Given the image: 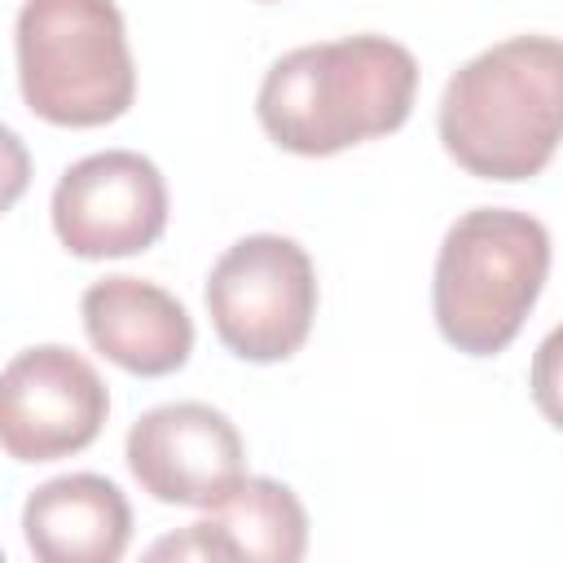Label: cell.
<instances>
[{"mask_svg":"<svg viewBox=\"0 0 563 563\" xmlns=\"http://www.w3.org/2000/svg\"><path fill=\"white\" fill-rule=\"evenodd\" d=\"M418 92V62L387 35H343L282 53L255 97L260 128L290 154L325 158L396 132Z\"/></svg>","mask_w":563,"mask_h":563,"instance_id":"6da1fadb","label":"cell"},{"mask_svg":"<svg viewBox=\"0 0 563 563\" xmlns=\"http://www.w3.org/2000/svg\"><path fill=\"white\" fill-rule=\"evenodd\" d=\"M53 229L79 260L136 255L167 229V180L136 150L88 154L53 189Z\"/></svg>","mask_w":563,"mask_h":563,"instance_id":"52a82bcc","label":"cell"},{"mask_svg":"<svg viewBox=\"0 0 563 563\" xmlns=\"http://www.w3.org/2000/svg\"><path fill=\"white\" fill-rule=\"evenodd\" d=\"M18 88L31 114L57 128H101L128 114L136 66L114 0H22Z\"/></svg>","mask_w":563,"mask_h":563,"instance_id":"277c9868","label":"cell"},{"mask_svg":"<svg viewBox=\"0 0 563 563\" xmlns=\"http://www.w3.org/2000/svg\"><path fill=\"white\" fill-rule=\"evenodd\" d=\"M308 550V510L282 479L242 475L198 523L154 545V559H255L295 563Z\"/></svg>","mask_w":563,"mask_h":563,"instance_id":"30bf717a","label":"cell"},{"mask_svg":"<svg viewBox=\"0 0 563 563\" xmlns=\"http://www.w3.org/2000/svg\"><path fill=\"white\" fill-rule=\"evenodd\" d=\"M550 277V229L510 207L457 216L440 242L431 312L466 356H497L528 321Z\"/></svg>","mask_w":563,"mask_h":563,"instance_id":"3957f363","label":"cell"},{"mask_svg":"<svg viewBox=\"0 0 563 563\" xmlns=\"http://www.w3.org/2000/svg\"><path fill=\"white\" fill-rule=\"evenodd\" d=\"M128 471L163 506H216L242 475L246 449L238 427L202 405V400H172L145 409L128 431Z\"/></svg>","mask_w":563,"mask_h":563,"instance_id":"ba28073f","label":"cell"},{"mask_svg":"<svg viewBox=\"0 0 563 563\" xmlns=\"http://www.w3.org/2000/svg\"><path fill=\"white\" fill-rule=\"evenodd\" d=\"M22 532L40 563H114L132 541V506L114 479L75 471L26 497Z\"/></svg>","mask_w":563,"mask_h":563,"instance_id":"8fae6325","label":"cell"},{"mask_svg":"<svg viewBox=\"0 0 563 563\" xmlns=\"http://www.w3.org/2000/svg\"><path fill=\"white\" fill-rule=\"evenodd\" d=\"M563 48L554 35H510L462 62L440 97V141L479 180H528L559 150Z\"/></svg>","mask_w":563,"mask_h":563,"instance_id":"7a4b0ae2","label":"cell"},{"mask_svg":"<svg viewBox=\"0 0 563 563\" xmlns=\"http://www.w3.org/2000/svg\"><path fill=\"white\" fill-rule=\"evenodd\" d=\"M26 185H31V150L13 128L0 123V216L26 194Z\"/></svg>","mask_w":563,"mask_h":563,"instance_id":"7c38bea8","label":"cell"},{"mask_svg":"<svg viewBox=\"0 0 563 563\" xmlns=\"http://www.w3.org/2000/svg\"><path fill=\"white\" fill-rule=\"evenodd\" d=\"M207 312L216 339L242 361H286L317 317V268L295 238L246 233L211 264Z\"/></svg>","mask_w":563,"mask_h":563,"instance_id":"5b68a950","label":"cell"},{"mask_svg":"<svg viewBox=\"0 0 563 563\" xmlns=\"http://www.w3.org/2000/svg\"><path fill=\"white\" fill-rule=\"evenodd\" d=\"M106 413L101 374L62 343H35L0 369V449L13 462H57L88 449Z\"/></svg>","mask_w":563,"mask_h":563,"instance_id":"8992f818","label":"cell"},{"mask_svg":"<svg viewBox=\"0 0 563 563\" xmlns=\"http://www.w3.org/2000/svg\"><path fill=\"white\" fill-rule=\"evenodd\" d=\"M0 559H4V550H0Z\"/></svg>","mask_w":563,"mask_h":563,"instance_id":"4fadbf2b","label":"cell"},{"mask_svg":"<svg viewBox=\"0 0 563 563\" xmlns=\"http://www.w3.org/2000/svg\"><path fill=\"white\" fill-rule=\"evenodd\" d=\"M79 312L88 343L128 374L163 378L194 352V321L185 303L154 282L128 273L101 277L84 290Z\"/></svg>","mask_w":563,"mask_h":563,"instance_id":"9c48e42d","label":"cell"}]
</instances>
